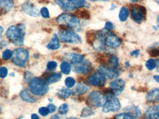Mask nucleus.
Listing matches in <instances>:
<instances>
[{
  "mask_svg": "<svg viewBox=\"0 0 159 119\" xmlns=\"http://www.w3.org/2000/svg\"><path fill=\"white\" fill-rule=\"evenodd\" d=\"M92 69V64L88 60L84 59L81 63L76 64L75 66L74 72L79 74H87Z\"/></svg>",
  "mask_w": 159,
  "mask_h": 119,
  "instance_id": "4468645a",
  "label": "nucleus"
},
{
  "mask_svg": "<svg viewBox=\"0 0 159 119\" xmlns=\"http://www.w3.org/2000/svg\"><path fill=\"white\" fill-rule=\"evenodd\" d=\"M67 119H78L76 118H67Z\"/></svg>",
  "mask_w": 159,
  "mask_h": 119,
  "instance_id": "603ef678",
  "label": "nucleus"
},
{
  "mask_svg": "<svg viewBox=\"0 0 159 119\" xmlns=\"http://www.w3.org/2000/svg\"><path fill=\"white\" fill-rule=\"evenodd\" d=\"M68 111V105L67 104H62L59 108V113L62 115H65Z\"/></svg>",
  "mask_w": 159,
  "mask_h": 119,
  "instance_id": "f704fd0d",
  "label": "nucleus"
},
{
  "mask_svg": "<svg viewBox=\"0 0 159 119\" xmlns=\"http://www.w3.org/2000/svg\"><path fill=\"white\" fill-rule=\"evenodd\" d=\"M31 119H40L39 117H38V115L36 114H32L31 116Z\"/></svg>",
  "mask_w": 159,
  "mask_h": 119,
  "instance_id": "c03bdc74",
  "label": "nucleus"
},
{
  "mask_svg": "<svg viewBox=\"0 0 159 119\" xmlns=\"http://www.w3.org/2000/svg\"><path fill=\"white\" fill-rule=\"evenodd\" d=\"M72 93V91L69 89L68 88H62L57 91V96L60 98L67 99L68 98L69 96H70Z\"/></svg>",
  "mask_w": 159,
  "mask_h": 119,
  "instance_id": "393cba45",
  "label": "nucleus"
},
{
  "mask_svg": "<svg viewBox=\"0 0 159 119\" xmlns=\"http://www.w3.org/2000/svg\"><path fill=\"white\" fill-rule=\"evenodd\" d=\"M30 89L32 94L37 96H43L48 91V83L40 78H33L30 80Z\"/></svg>",
  "mask_w": 159,
  "mask_h": 119,
  "instance_id": "7ed1b4c3",
  "label": "nucleus"
},
{
  "mask_svg": "<svg viewBox=\"0 0 159 119\" xmlns=\"http://www.w3.org/2000/svg\"><path fill=\"white\" fill-rule=\"evenodd\" d=\"M55 2L64 11L70 12L86 5V0H55Z\"/></svg>",
  "mask_w": 159,
  "mask_h": 119,
  "instance_id": "39448f33",
  "label": "nucleus"
},
{
  "mask_svg": "<svg viewBox=\"0 0 159 119\" xmlns=\"http://www.w3.org/2000/svg\"><path fill=\"white\" fill-rule=\"evenodd\" d=\"M105 36L106 32H100L95 36L93 42V47L97 51H102L105 49Z\"/></svg>",
  "mask_w": 159,
  "mask_h": 119,
  "instance_id": "f8f14e48",
  "label": "nucleus"
},
{
  "mask_svg": "<svg viewBox=\"0 0 159 119\" xmlns=\"http://www.w3.org/2000/svg\"><path fill=\"white\" fill-rule=\"evenodd\" d=\"M131 18L137 23H141L144 20L146 15V9L143 6L135 5L133 6L130 10Z\"/></svg>",
  "mask_w": 159,
  "mask_h": 119,
  "instance_id": "1a4fd4ad",
  "label": "nucleus"
},
{
  "mask_svg": "<svg viewBox=\"0 0 159 119\" xmlns=\"http://www.w3.org/2000/svg\"><path fill=\"white\" fill-rule=\"evenodd\" d=\"M131 2H137L139 1V0H130Z\"/></svg>",
  "mask_w": 159,
  "mask_h": 119,
  "instance_id": "8fccbe9b",
  "label": "nucleus"
},
{
  "mask_svg": "<svg viewBox=\"0 0 159 119\" xmlns=\"http://www.w3.org/2000/svg\"><path fill=\"white\" fill-rule=\"evenodd\" d=\"M60 69L61 71H62V73H64L65 74H68L70 73V70H71V66L70 63H68V62H63L62 64H61L60 66Z\"/></svg>",
  "mask_w": 159,
  "mask_h": 119,
  "instance_id": "cd10ccee",
  "label": "nucleus"
},
{
  "mask_svg": "<svg viewBox=\"0 0 159 119\" xmlns=\"http://www.w3.org/2000/svg\"><path fill=\"white\" fill-rule=\"evenodd\" d=\"M22 10L27 15L32 17H38L40 15V12L38 7H36L31 2H26L22 5Z\"/></svg>",
  "mask_w": 159,
  "mask_h": 119,
  "instance_id": "2eb2a0df",
  "label": "nucleus"
},
{
  "mask_svg": "<svg viewBox=\"0 0 159 119\" xmlns=\"http://www.w3.org/2000/svg\"><path fill=\"white\" fill-rule=\"evenodd\" d=\"M157 66V62L154 59H149L148 62H146V67L148 68L149 70H152L156 67Z\"/></svg>",
  "mask_w": 159,
  "mask_h": 119,
  "instance_id": "c756f323",
  "label": "nucleus"
},
{
  "mask_svg": "<svg viewBox=\"0 0 159 119\" xmlns=\"http://www.w3.org/2000/svg\"><path fill=\"white\" fill-rule=\"evenodd\" d=\"M106 82V77L103 75L101 72H96L94 74L89 76V83L94 86H98L101 87L105 84Z\"/></svg>",
  "mask_w": 159,
  "mask_h": 119,
  "instance_id": "ddd939ff",
  "label": "nucleus"
},
{
  "mask_svg": "<svg viewBox=\"0 0 159 119\" xmlns=\"http://www.w3.org/2000/svg\"><path fill=\"white\" fill-rule=\"evenodd\" d=\"M147 101L149 102H157L159 100L158 88H154L149 91L146 96Z\"/></svg>",
  "mask_w": 159,
  "mask_h": 119,
  "instance_id": "4be33fe9",
  "label": "nucleus"
},
{
  "mask_svg": "<svg viewBox=\"0 0 159 119\" xmlns=\"http://www.w3.org/2000/svg\"><path fill=\"white\" fill-rule=\"evenodd\" d=\"M7 74V69L5 66L0 68V78H5Z\"/></svg>",
  "mask_w": 159,
  "mask_h": 119,
  "instance_id": "58836bf2",
  "label": "nucleus"
},
{
  "mask_svg": "<svg viewBox=\"0 0 159 119\" xmlns=\"http://www.w3.org/2000/svg\"><path fill=\"white\" fill-rule=\"evenodd\" d=\"M39 113L41 116H46L49 114V110H48V109L47 108H44V107H43V108H40L39 109Z\"/></svg>",
  "mask_w": 159,
  "mask_h": 119,
  "instance_id": "4c0bfd02",
  "label": "nucleus"
},
{
  "mask_svg": "<svg viewBox=\"0 0 159 119\" xmlns=\"http://www.w3.org/2000/svg\"><path fill=\"white\" fill-rule=\"evenodd\" d=\"M59 39L65 43H81V39L76 32L72 30L62 29L59 32Z\"/></svg>",
  "mask_w": 159,
  "mask_h": 119,
  "instance_id": "0eeeda50",
  "label": "nucleus"
},
{
  "mask_svg": "<svg viewBox=\"0 0 159 119\" xmlns=\"http://www.w3.org/2000/svg\"><path fill=\"white\" fill-rule=\"evenodd\" d=\"M50 119H60V118L58 115H54V116H53Z\"/></svg>",
  "mask_w": 159,
  "mask_h": 119,
  "instance_id": "a18cd8bd",
  "label": "nucleus"
},
{
  "mask_svg": "<svg viewBox=\"0 0 159 119\" xmlns=\"http://www.w3.org/2000/svg\"><path fill=\"white\" fill-rule=\"evenodd\" d=\"M57 63L56 62L54 61H51L48 63L47 64V69L49 71H53L57 68Z\"/></svg>",
  "mask_w": 159,
  "mask_h": 119,
  "instance_id": "c9c22d12",
  "label": "nucleus"
},
{
  "mask_svg": "<svg viewBox=\"0 0 159 119\" xmlns=\"http://www.w3.org/2000/svg\"><path fill=\"white\" fill-rule=\"evenodd\" d=\"M124 110L126 111V113L129 114L130 116L133 117L134 119L139 118L140 117L142 116L141 110H140L139 108L136 106L131 105L126 107V108L124 109Z\"/></svg>",
  "mask_w": 159,
  "mask_h": 119,
  "instance_id": "6ab92c4d",
  "label": "nucleus"
},
{
  "mask_svg": "<svg viewBox=\"0 0 159 119\" xmlns=\"http://www.w3.org/2000/svg\"><path fill=\"white\" fill-rule=\"evenodd\" d=\"M1 110H2V109H1V106H0V113H1Z\"/></svg>",
  "mask_w": 159,
  "mask_h": 119,
  "instance_id": "864d4df0",
  "label": "nucleus"
},
{
  "mask_svg": "<svg viewBox=\"0 0 159 119\" xmlns=\"http://www.w3.org/2000/svg\"><path fill=\"white\" fill-rule=\"evenodd\" d=\"M89 90V87L88 86H87L86 84L81 83H79L76 86V87L73 91V94L76 96H80L83 95V94H86V93Z\"/></svg>",
  "mask_w": 159,
  "mask_h": 119,
  "instance_id": "412c9836",
  "label": "nucleus"
},
{
  "mask_svg": "<svg viewBox=\"0 0 159 119\" xmlns=\"http://www.w3.org/2000/svg\"><path fill=\"white\" fill-rule=\"evenodd\" d=\"M105 95L100 91H93L87 99V104L89 108H99L105 103Z\"/></svg>",
  "mask_w": 159,
  "mask_h": 119,
  "instance_id": "6e6552de",
  "label": "nucleus"
},
{
  "mask_svg": "<svg viewBox=\"0 0 159 119\" xmlns=\"http://www.w3.org/2000/svg\"><path fill=\"white\" fill-rule=\"evenodd\" d=\"M109 64H111L112 66H115V67H117L118 64H119V59L117 56H112L109 59Z\"/></svg>",
  "mask_w": 159,
  "mask_h": 119,
  "instance_id": "72a5a7b5",
  "label": "nucleus"
},
{
  "mask_svg": "<svg viewBox=\"0 0 159 119\" xmlns=\"http://www.w3.org/2000/svg\"><path fill=\"white\" fill-rule=\"evenodd\" d=\"M25 34V26L24 24L11 26L6 32V35L10 41L16 46L23 45Z\"/></svg>",
  "mask_w": 159,
  "mask_h": 119,
  "instance_id": "f257e3e1",
  "label": "nucleus"
},
{
  "mask_svg": "<svg viewBox=\"0 0 159 119\" xmlns=\"http://www.w3.org/2000/svg\"><path fill=\"white\" fill-rule=\"evenodd\" d=\"M18 119H25V118H24V117H20V118Z\"/></svg>",
  "mask_w": 159,
  "mask_h": 119,
  "instance_id": "3c124183",
  "label": "nucleus"
},
{
  "mask_svg": "<svg viewBox=\"0 0 159 119\" xmlns=\"http://www.w3.org/2000/svg\"><path fill=\"white\" fill-rule=\"evenodd\" d=\"M92 2H98V1H102V2H108L109 0H90Z\"/></svg>",
  "mask_w": 159,
  "mask_h": 119,
  "instance_id": "de8ad7c7",
  "label": "nucleus"
},
{
  "mask_svg": "<svg viewBox=\"0 0 159 119\" xmlns=\"http://www.w3.org/2000/svg\"><path fill=\"white\" fill-rule=\"evenodd\" d=\"M144 119H158L159 108L158 105L152 106L149 108L144 113Z\"/></svg>",
  "mask_w": 159,
  "mask_h": 119,
  "instance_id": "a211bd4d",
  "label": "nucleus"
},
{
  "mask_svg": "<svg viewBox=\"0 0 159 119\" xmlns=\"http://www.w3.org/2000/svg\"><path fill=\"white\" fill-rule=\"evenodd\" d=\"M121 40L119 37L115 34L111 33V32H106L105 36V44L108 47L111 48H117L120 47L121 45Z\"/></svg>",
  "mask_w": 159,
  "mask_h": 119,
  "instance_id": "9b49d317",
  "label": "nucleus"
},
{
  "mask_svg": "<svg viewBox=\"0 0 159 119\" xmlns=\"http://www.w3.org/2000/svg\"><path fill=\"white\" fill-rule=\"evenodd\" d=\"M40 14L44 19H48L49 18V12H48V10L46 7H42V9L40 10Z\"/></svg>",
  "mask_w": 159,
  "mask_h": 119,
  "instance_id": "e433bc0d",
  "label": "nucleus"
},
{
  "mask_svg": "<svg viewBox=\"0 0 159 119\" xmlns=\"http://www.w3.org/2000/svg\"><path fill=\"white\" fill-rule=\"evenodd\" d=\"M60 47V42L59 37L57 35H54L52 39L48 42L47 45V48L49 50H57Z\"/></svg>",
  "mask_w": 159,
  "mask_h": 119,
  "instance_id": "5701e85b",
  "label": "nucleus"
},
{
  "mask_svg": "<svg viewBox=\"0 0 159 119\" xmlns=\"http://www.w3.org/2000/svg\"><path fill=\"white\" fill-rule=\"evenodd\" d=\"M153 78H154V80H156V82H157V83H158V82H159V79H158V75H155Z\"/></svg>",
  "mask_w": 159,
  "mask_h": 119,
  "instance_id": "49530a36",
  "label": "nucleus"
},
{
  "mask_svg": "<svg viewBox=\"0 0 159 119\" xmlns=\"http://www.w3.org/2000/svg\"><path fill=\"white\" fill-rule=\"evenodd\" d=\"M3 31H4V29H3V28L2 27H0V35H2V34L3 33Z\"/></svg>",
  "mask_w": 159,
  "mask_h": 119,
  "instance_id": "09e8293b",
  "label": "nucleus"
},
{
  "mask_svg": "<svg viewBox=\"0 0 159 119\" xmlns=\"http://www.w3.org/2000/svg\"><path fill=\"white\" fill-rule=\"evenodd\" d=\"M13 5V0H0V7L7 12L11 11Z\"/></svg>",
  "mask_w": 159,
  "mask_h": 119,
  "instance_id": "b1692460",
  "label": "nucleus"
},
{
  "mask_svg": "<svg viewBox=\"0 0 159 119\" xmlns=\"http://www.w3.org/2000/svg\"><path fill=\"white\" fill-rule=\"evenodd\" d=\"M12 55H13V52L11 50L7 49L3 52L2 58L4 60H5V61H7V60L11 59L12 58Z\"/></svg>",
  "mask_w": 159,
  "mask_h": 119,
  "instance_id": "2f4dec72",
  "label": "nucleus"
},
{
  "mask_svg": "<svg viewBox=\"0 0 159 119\" xmlns=\"http://www.w3.org/2000/svg\"><path fill=\"white\" fill-rule=\"evenodd\" d=\"M98 71L101 72L105 77L109 78V79L117 78L120 74V70L112 66L102 65L98 68Z\"/></svg>",
  "mask_w": 159,
  "mask_h": 119,
  "instance_id": "9d476101",
  "label": "nucleus"
},
{
  "mask_svg": "<svg viewBox=\"0 0 159 119\" xmlns=\"http://www.w3.org/2000/svg\"><path fill=\"white\" fill-rule=\"evenodd\" d=\"M62 78V74L60 73H53L46 78V83L48 84L54 83L58 82Z\"/></svg>",
  "mask_w": 159,
  "mask_h": 119,
  "instance_id": "a878e982",
  "label": "nucleus"
},
{
  "mask_svg": "<svg viewBox=\"0 0 159 119\" xmlns=\"http://www.w3.org/2000/svg\"><path fill=\"white\" fill-rule=\"evenodd\" d=\"M65 86H67V88H72L75 85V83H76L75 80L71 77L67 78L66 79H65Z\"/></svg>",
  "mask_w": 159,
  "mask_h": 119,
  "instance_id": "473e14b6",
  "label": "nucleus"
},
{
  "mask_svg": "<svg viewBox=\"0 0 159 119\" xmlns=\"http://www.w3.org/2000/svg\"><path fill=\"white\" fill-rule=\"evenodd\" d=\"M13 63L18 66H25L29 59V51L24 48H17L13 52Z\"/></svg>",
  "mask_w": 159,
  "mask_h": 119,
  "instance_id": "423d86ee",
  "label": "nucleus"
},
{
  "mask_svg": "<svg viewBox=\"0 0 159 119\" xmlns=\"http://www.w3.org/2000/svg\"><path fill=\"white\" fill-rule=\"evenodd\" d=\"M128 16H129V11L128 9L125 7H123L120 9L119 13V19L120 21H125L128 19Z\"/></svg>",
  "mask_w": 159,
  "mask_h": 119,
  "instance_id": "bb28decb",
  "label": "nucleus"
},
{
  "mask_svg": "<svg viewBox=\"0 0 159 119\" xmlns=\"http://www.w3.org/2000/svg\"><path fill=\"white\" fill-rule=\"evenodd\" d=\"M139 50H134L133 52H131V53H130V55L133 56H136V57L139 56Z\"/></svg>",
  "mask_w": 159,
  "mask_h": 119,
  "instance_id": "79ce46f5",
  "label": "nucleus"
},
{
  "mask_svg": "<svg viewBox=\"0 0 159 119\" xmlns=\"http://www.w3.org/2000/svg\"><path fill=\"white\" fill-rule=\"evenodd\" d=\"M109 86L113 91L114 94L118 95L122 93L125 88V81L123 79H116L109 84Z\"/></svg>",
  "mask_w": 159,
  "mask_h": 119,
  "instance_id": "dca6fc26",
  "label": "nucleus"
},
{
  "mask_svg": "<svg viewBox=\"0 0 159 119\" xmlns=\"http://www.w3.org/2000/svg\"><path fill=\"white\" fill-rule=\"evenodd\" d=\"M93 114H95V111L92 109V108H84L83 109L82 112H81V117L85 118V117H88L90 116H93Z\"/></svg>",
  "mask_w": 159,
  "mask_h": 119,
  "instance_id": "c85d7f7f",
  "label": "nucleus"
},
{
  "mask_svg": "<svg viewBox=\"0 0 159 119\" xmlns=\"http://www.w3.org/2000/svg\"><path fill=\"white\" fill-rule=\"evenodd\" d=\"M20 96H21V100L26 102H29V103H34L36 102V98L34 97L30 94L29 90L26 88H24L20 93Z\"/></svg>",
  "mask_w": 159,
  "mask_h": 119,
  "instance_id": "aec40b11",
  "label": "nucleus"
},
{
  "mask_svg": "<svg viewBox=\"0 0 159 119\" xmlns=\"http://www.w3.org/2000/svg\"><path fill=\"white\" fill-rule=\"evenodd\" d=\"M105 103L103 104L102 111L103 113H110V112H117L121 108L119 100L115 97V94L112 93H107L105 95Z\"/></svg>",
  "mask_w": 159,
  "mask_h": 119,
  "instance_id": "20e7f679",
  "label": "nucleus"
},
{
  "mask_svg": "<svg viewBox=\"0 0 159 119\" xmlns=\"http://www.w3.org/2000/svg\"><path fill=\"white\" fill-rule=\"evenodd\" d=\"M57 22L61 26H65L70 28L72 31L80 32L81 29L80 21L78 18L71 14L64 13L59 15L57 19Z\"/></svg>",
  "mask_w": 159,
  "mask_h": 119,
  "instance_id": "f03ea898",
  "label": "nucleus"
},
{
  "mask_svg": "<svg viewBox=\"0 0 159 119\" xmlns=\"http://www.w3.org/2000/svg\"><path fill=\"white\" fill-rule=\"evenodd\" d=\"M115 119H134L133 117L130 116L129 114L126 113H123L117 114L115 116Z\"/></svg>",
  "mask_w": 159,
  "mask_h": 119,
  "instance_id": "7c9ffc66",
  "label": "nucleus"
},
{
  "mask_svg": "<svg viewBox=\"0 0 159 119\" xmlns=\"http://www.w3.org/2000/svg\"><path fill=\"white\" fill-rule=\"evenodd\" d=\"M7 45V43H6L5 41H2L0 42V48L5 47V46Z\"/></svg>",
  "mask_w": 159,
  "mask_h": 119,
  "instance_id": "37998d69",
  "label": "nucleus"
},
{
  "mask_svg": "<svg viewBox=\"0 0 159 119\" xmlns=\"http://www.w3.org/2000/svg\"><path fill=\"white\" fill-rule=\"evenodd\" d=\"M84 57L83 55L79 53H68L65 54L64 56V59L67 60L68 63H71L73 64H78L81 63L83 61Z\"/></svg>",
  "mask_w": 159,
  "mask_h": 119,
  "instance_id": "f3484780",
  "label": "nucleus"
},
{
  "mask_svg": "<svg viewBox=\"0 0 159 119\" xmlns=\"http://www.w3.org/2000/svg\"><path fill=\"white\" fill-rule=\"evenodd\" d=\"M104 29L107 31H110V30H112L114 29V25L113 23H111V22H107L105 25Z\"/></svg>",
  "mask_w": 159,
  "mask_h": 119,
  "instance_id": "ea45409f",
  "label": "nucleus"
},
{
  "mask_svg": "<svg viewBox=\"0 0 159 119\" xmlns=\"http://www.w3.org/2000/svg\"><path fill=\"white\" fill-rule=\"evenodd\" d=\"M47 108L48 109V110H49V113H54L55 111V110H56V107L52 104H48Z\"/></svg>",
  "mask_w": 159,
  "mask_h": 119,
  "instance_id": "a19ab883",
  "label": "nucleus"
}]
</instances>
